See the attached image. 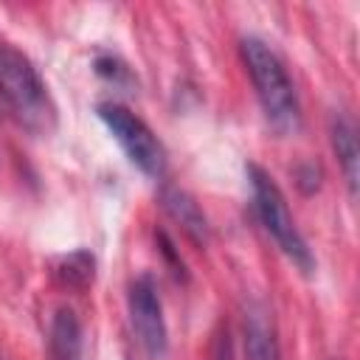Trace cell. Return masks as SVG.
<instances>
[{"label": "cell", "instance_id": "1", "mask_svg": "<svg viewBox=\"0 0 360 360\" xmlns=\"http://www.w3.org/2000/svg\"><path fill=\"white\" fill-rule=\"evenodd\" d=\"M239 51H242V62L250 73V82L256 87V98L262 104L267 124L278 135H295L301 127V107H298V96L287 76L284 62L259 37H242Z\"/></svg>", "mask_w": 360, "mask_h": 360}, {"label": "cell", "instance_id": "2", "mask_svg": "<svg viewBox=\"0 0 360 360\" xmlns=\"http://www.w3.org/2000/svg\"><path fill=\"white\" fill-rule=\"evenodd\" d=\"M0 98L14 112V118L37 132L48 135L56 124V107L48 96L45 82L25 53L0 42Z\"/></svg>", "mask_w": 360, "mask_h": 360}, {"label": "cell", "instance_id": "3", "mask_svg": "<svg viewBox=\"0 0 360 360\" xmlns=\"http://www.w3.org/2000/svg\"><path fill=\"white\" fill-rule=\"evenodd\" d=\"M248 172V180H250V191H253V205H256V214L264 225V231L270 233V239L278 245V250L301 270V273H312L315 270V259H312V250L307 248V239L301 236L290 208H287V200L281 194V188L276 186V180L256 163H248L245 166Z\"/></svg>", "mask_w": 360, "mask_h": 360}, {"label": "cell", "instance_id": "4", "mask_svg": "<svg viewBox=\"0 0 360 360\" xmlns=\"http://www.w3.org/2000/svg\"><path fill=\"white\" fill-rule=\"evenodd\" d=\"M98 118L104 121V127L110 129V135L115 138V143L124 149V155L129 158V163L135 169H141L146 177H163L166 172V149L160 143V138L124 104L118 101H101L96 107Z\"/></svg>", "mask_w": 360, "mask_h": 360}, {"label": "cell", "instance_id": "5", "mask_svg": "<svg viewBox=\"0 0 360 360\" xmlns=\"http://www.w3.org/2000/svg\"><path fill=\"white\" fill-rule=\"evenodd\" d=\"M127 307H129V323H132V332H135L141 349L152 360H163L169 352V332H166L163 307H160L155 281L149 276H138L129 284Z\"/></svg>", "mask_w": 360, "mask_h": 360}, {"label": "cell", "instance_id": "6", "mask_svg": "<svg viewBox=\"0 0 360 360\" xmlns=\"http://www.w3.org/2000/svg\"><path fill=\"white\" fill-rule=\"evenodd\" d=\"M245 360H278V340L273 315L262 301H248L242 309Z\"/></svg>", "mask_w": 360, "mask_h": 360}, {"label": "cell", "instance_id": "7", "mask_svg": "<svg viewBox=\"0 0 360 360\" xmlns=\"http://www.w3.org/2000/svg\"><path fill=\"white\" fill-rule=\"evenodd\" d=\"M158 200H160V208L169 214V219H174L180 225V231L197 248H205L208 245V236H211L208 219H205V214L200 211L197 200L188 191H183L177 186H163L160 194H158Z\"/></svg>", "mask_w": 360, "mask_h": 360}, {"label": "cell", "instance_id": "8", "mask_svg": "<svg viewBox=\"0 0 360 360\" xmlns=\"http://www.w3.org/2000/svg\"><path fill=\"white\" fill-rule=\"evenodd\" d=\"M329 141H332V149H335L338 163H340V169H343L349 194L354 197V194H357L360 146H357V129H354V121H352L346 112H340V110L332 112V118H329Z\"/></svg>", "mask_w": 360, "mask_h": 360}, {"label": "cell", "instance_id": "9", "mask_svg": "<svg viewBox=\"0 0 360 360\" xmlns=\"http://www.w3.org/2000/svg\"><path fill=\"white\" fill-rule=\"evenodd\" d=\"M48 352L51 360H82V323L70 307H59L53 312Z\"/></svg>", "mask_w": 360, "mask_h": 360}, {"label": "cell", "instance_id": "10", "mask_svg": "<svg viewBox=\"0 0 360 360\" xmlns=\"http://www.w3.org/2000/svg\"><path fill=\"white\" fill-rule=\"evenodd\" d=\"M53 278L65 290H73V292L87 290L93 284V278H96V259H93V253L84 250V248H79L73 253H65L53 264Z\"/></svg>", "mask_w": 360, "mask_h": 360}, {"label": "cell", "instance_id": "11", "mask_svg": "<svg viewBox=\"0 0 360 360\" xmlns=\"http://www.w3.org/2000/svg\"><path fill=\"white\" fill-rule=\"evenodd\" d=\"M208 360H233V340H231L228 323H219V326L214 329V340H211Z\"/></svg>", "mask_w": 360, "mask_h": 360}, {"label": "cell", "instance_id": "12", "mask_svg": "<svg viewBox=\"0 0 360 360\" xmlns=\"http://www.w3.org/2000/svg\"><path fill=\"white\" fill-rule=\"evenodd\" d=\"M96 73H98V76H104V79H110L112 84L132 82L129 70H127V68H124L118 59H112V56H98V59H96Z\"/></svg>", "mask_w": 360, "mask_h": 360}, {"label": "cell", "instance_id": "13", "mask_svg": "<svg viewBox=\"0 0 360 360\" xmlns=\"http://www.w3.org/2000/svg\"><path fill=\"white\" fill-rule=\"evenodd\" d=\"M295 177H298V186L304 188V194H312L318 186H321V169L315 163H304L295 169Z\"/></svg>", "mask_w": 360, "mask_h": 360}, {"label": "cell", "instance_id": "14", "mask_svg": "<svg viewBox=\"0 0 360 360\" xmlns=\"http://www.w3.org/2000/svg\"><path fill=\"white\" fill-rule=\"evenodd\" d=\"M158 242H160V253H163V256L169 259V264H172V270H174L177 276H186V267H183V259H180V256L174 253V245H172V239H169V236H166V233L160 231V233H158Z\"/></svg>", "mask_w": 360, "mask_h": 360}]
</instances>
